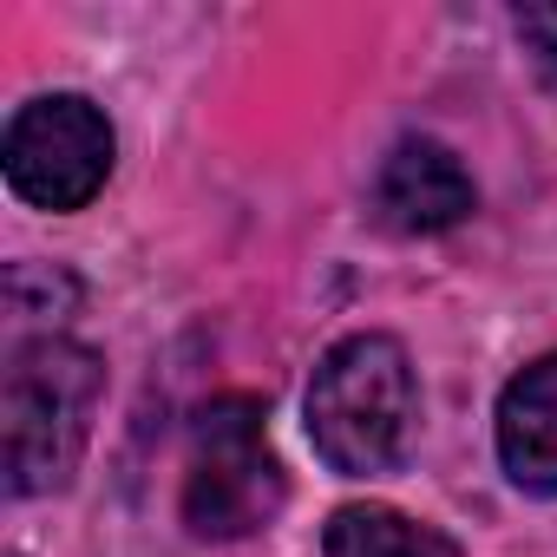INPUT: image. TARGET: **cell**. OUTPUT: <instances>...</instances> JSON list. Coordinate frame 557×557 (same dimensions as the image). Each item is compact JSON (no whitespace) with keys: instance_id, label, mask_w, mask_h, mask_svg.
<instances>
[{"instance_id":"obj_1","label":"cell","mask_w":557,"mask_h":557,"mask_svg":"<svg viewBox=\"0 0 557 557\" xmlns=\"http://www.w3.org/2000/svg\"><path fill=\"white\" fill-rule=\"evenodd\" d=\"M106 394V368L92 348L66 335L14 342L8 374H0V466L8 492H60L92 440V413Z\"/></svg>"},{"instance_id":"obj_2","label":"cell","mask_w":557,"mask_h":557,"mask_svg":"<svg viewBox=\"0 0 557 557\" xmlns=\"http://www.w3.org/2000/svg\"><path fill=\"white\" fill-rule=\"evenodd\" d=\"M420 387L394 335H348L309 381V440L342 479H387L413 453Z\"/></svg>"},{"instance_id":"obj_3","label":"cell","mask_w":557,"mask_h":557,"mask_svg":"<svg viewBox=\"0 0 557 557\" xmlns=\"http://www.w3.org/2000/svg\"><path fill=\"white\" fill-rule=\"evenodd\" d=\"M283 459L269 453L262 400L223 394L197 413L190 466H184V524L197 537H249L283 511Z\"/></svg>"},{"instance_id":"obj_4","label":"cell","mask_w":557,"mask_h":557,"mask_svg":"<svg viewBox=\"0 0 557 557\" xmlns=\"http://www.w3.org/2000/svg\"><path fill=\"white\" fill-rule=\"evenodd\" d=\"M112 125L92 99L79 92H47L34 106H21L8 119V145H0V164H8V184L21 203L34 210H86L106 177H112Z\"/></svg>"},{"instance_id":"obj_5","label":"cell","mask_w":557,"mask_h":557,"mask_svg":"<svg viewBox=\"0 0 557 557\" xmlns=\"http://www.w3.org/2000/svg\"><path fill=\"white\" fill-rule=\"evenodd\" d=\"M479 203L466 164L433 145V138H400L387 158H381V177H374V210L387 230L400 236H440L453 223H466Z\"/></svg>"},{"instance_id":"obj_6","label":"cell","mask_w":557,"mask_h":557,"mask_svg":"<svg viewBox=\"0 0 557 557\" xmlns=\"http://www.w3.org/2000/svg\"><path fill=\"white\" fill-rule=\"evenodd\" d=\"M498 459L524 492H557V355L531 361L498 400Z\"/></svg>"},{"instance_id":"obj_7","label":"cell","mask_w":557,"mask_h":557,"mask_svg":"<svg viewBox=\"0 0 557 557\" xmlns=\"http://www.w3.org/2000/svg\"><path fill=\"white\" fill-rule=\"evenodd\" d=\"M322 557H466V550L394 505H342L322 531Z\"/></svg>"},{"instance_id":"obj_8","label":"cell","mask_w":557,"mask_h":557,"mask_svg":"<svg viewBox=\"0 0 557 557\" xmlns=\"http://www.w3.org/2000/svg\"><path fill=\"white\" fill-rule=\"evenodd\" d=\"M518 34H524V40H544V53H557V14H524Z\"/></svg>"}]
</instances>
